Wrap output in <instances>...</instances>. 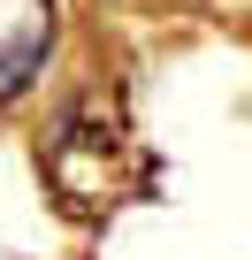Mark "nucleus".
Listing matches in <instances>:
<instances>
[{
    "instance_id": "1",
    "label": "nucleus",
    "mask_w": 252,
    "mask_h": 260,
    "mask_svg": "<svg viewBox=\"0 0 252 260\" xmlns=\"http://www.w3.org/2000/svg\"><path fill=\"white\" fill-rule=\"evenodd\" d=\"M54 54V0H0V107L39 84Z\"/></svg>"
}]
</instances>
